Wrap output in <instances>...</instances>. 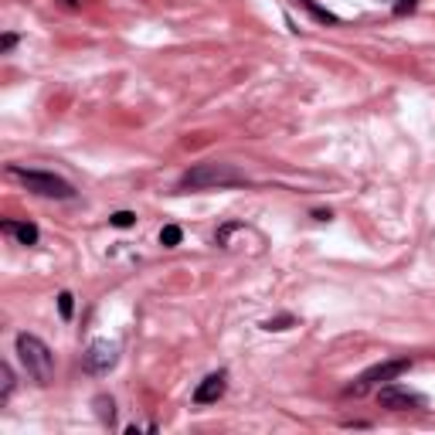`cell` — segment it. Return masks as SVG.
Returning <instances> with one entry per match:
<instances>
[{"label": "cell", "instance_id": "obj_2", "mask_svg": "<svg viewBox=\"0 0 435 435\" xmlns=\"http://www.w3.org/2000/svg\"><path fill=\"white\" fill-rule=\"evenodd\" d=\"M14 347H17V357H21L24 371L38 381L41 388L51 385V378H55V354H51V347L41 337H35V333H17Z\"/></svg>", "mask_w": 435, "mask_h": 435}, {"label": "cell", "instance_id": "obj_4", "mask_svg": "<svg viewBox=\"0 0 435 435\" xmlns=\"http://www.w3.org/2000/svg\"><path fill=\"white\" fill-rule=\"evenodd\" d=\"M411 367V360L408 357H398V360H381V364H374V367H367L360 378H357L354 385L344 391V395H354V398H360V395H367L374 385H388V381H395V378H401L405 371Z\"/></svg>", "mask_w": 435, "mask_h": 435}, {"label": "cell", "instance_id": "obj_3", "mask_svg": "<svg viewBox=\"0 0 435 435\" xmlns=\"http://www.w3.org/2000/svg\"><path fill=\"white\" fill-rule=\"evenodd\" d=\"M7 174L14 177V181H21L31 194H38V198H51V201H75V187L65 181V177H58V174H51V170H24V167H17V163H10L7 167Z\"/></svg>", "mask_w": 435, "mask_h": 435}, {"label": "cell", "instance_id": "obj_10", "mask_svg": "<svg viewBox=\"0 0 435 435\" xmlns=\"http://www.w3.org/2000/svg\"><path fill=\"white\" fill-rule=\"evenodd\" d=\"M181 238H184V232H181L177 225H163V228H160V245H163V248H177Z\"/></svg>", "mask_w": 435, "mask_h": 435}, {"label": "cell", "instance_id": "obj_9", "mask_svg": "<svg viewBox=\"0 0 435 435\" xmlns=\"http://www.w3.org/2000/svg\"><path fill=\"white\" fill-rule=\"evenodd\" d=\"M92 405H95V415H99V422L113 429V425H116V401H113L109 395H99Z\"/></svg>", "mask_w": 435, "mask_h": 435}, {"label": "cell", "instance_id": "obj_1", "mask_svg": "<svg viewBox=\"0 0 435 435\" xmlns=\"http://www.w3.org/2000/svg\"><path fill=\"white\" fill-rule=\"evenodd\" d=\"M248 184V174L238 170L235 163H198L191 170L181 174L177 187L181 191H221V187H245Z\"/></svg>", "mask_w": 435, "mask_h": 435}, {"label": "cell", "instance_id": "obj_7", "mask_svg": "<svg viewBox=\"0 0 435 435\" xmlns=\"http://www.w3.org/2000/svg\"><path fill=\"white\" fill-rule=\"evenodd\" d=\"M225 391H228V371H214L194 388L191 398H194V405H214V401L225 398Z\"/></svg>", "mask_w": 435, "mask_h": 435}, {"label": "cell", "instance_id": "obj_17", "mask_svg": "<svg viewBox=\"0 0 435 435\" xmlns=\"http://www.w3.org/2000/svg\"><path fill=\"white\" fill-rule=\"evenodd\" d=\"M14 44H17V35H10V31H7V35L0 38V55H10V51H14Z\"/></svg>", "mask_w": 435, "mask_h": 435}, {"label": "cell", "instance_id": "obj_13", "mask_svg": "<svg viewBox=\"0 0 435 435\" xmlns=\"http://www.w3.org/2000/svg\"><path fill=\"white\" fill-rule=\"evenodd\" d=\"M293 323H296L293 313H282V317H276V320H266V323H262V330H269V333L276 330V333H279V330H289Z\"/></svg>", "mask_w": 435, "mask_h": 435}, {"label": "cell", "instance_id": "obj_16", "mask_svg": "<svg viewBox=\"0 0 435 435\" xmlns=\"http://www.w3.org/2000/svg\"><path fill=\"white\" fill-rule=\"evenodd\" d=\"M415 7H418V0H398V3H395V14H398V17H405V14H411Z\"/></svg>", "mask_w": 435, "mask_h": 435}, {"label": "cell", "instance_id": "obj_8", "mask_svg": "<svg viewBox=\"0 0 435 435\" xmlns=\"http://www.w3.org/2000/svg\"><path fill=\"white\" fill-rule=\"evenodd\" d=\"M0 232L3 235H10V238H17L21 245H38V238H41V232H38V225H31V221H0Z\"/></svg>", "mask_w": 435, "mask_h": 435}, {"label": "cell", "instance_id": "obj_6", "mask_svg": "<svg viewBox=\"0 0 435 435\" xmlns=\"http://www.w3.org/2000/svg\"><path fill=\"white\" fill-rule=\"evenodd\" d=\"M378 401L388 411H422L425 408V395H418L411 388H401V385H391V381L378 388Z\"/></svg>", "mask_w": 435, "mask_h": 435}, {"label": "cell", "instance_id": "obj_15", "mask_svg": "<svg viewBox=\"0 0 435 435\" xmlns=\"http://www.w3.org/2000/svg\"><path fill=\"white\" fill-rule=\"evenodd\" d=\"M109 225H113V228H133V225H136V214H133V211H116V214L109 218Z\"/></svg>", "mask_w": 435, "mask_h": 435}, {"label": "cell", "instance_id": "obj_12", "mask_svg": "<svg viewBox=\"0 0 435 435\" xmlns=\"http://www.w3.org/2000/svg\"><path fill=\"white\" fill-rule=\"evenodd\" d=\"M58 313H62V320H72V313H75V296L68 289L58 293Z\"/></svg>", "mask_w": 435, "mask_h": 435}, {"label": "cell", "instance_id": "obj_5", "mask_svg": "<svg viewBox=\"0 0 435 435\" xmlns=\"http://www.w3.org/2000/svg\"><path fill=\"white\" fill-rule=\"evenodd\" d=\"M119 360V347L113 340H92L89 347H85V354H82V371L85 374H92V378H102V374H109L113 367H116Z\"/></svg>", "mask_w": 435, "mask_h": 435}, {"label": "cell", "instance_id": "obj_11", "mask_svg": "<svg viewBox=\"0 0 435 435\" xmlns=\"http://www.w3.org/2000/svg\"><path fill=\"white\" fill-rule=\"evenodd\" d=\"M299 3H303V7L317 17V21H323V24H340V17H337V14H330V10H323V7H317V0H299Z\"/></svg>", "mask_w": 435, "mask_h": 435}, {"label": "cell", "instance_id": "obj_14", "mask_svg": "<svg viewBox=\"0 0 435 435\" xmlns=\"http://www.w3.org/2000/svg\"><path fill=\"white\" fill-rule=\"evenodd\" d=\"M0 374H3V391H0V405L10 398L14 391V371H10V364H0Z\"/></svg>", "mask_w": 435, "mask_h": 435}]
</instances>
